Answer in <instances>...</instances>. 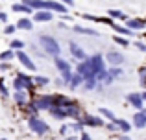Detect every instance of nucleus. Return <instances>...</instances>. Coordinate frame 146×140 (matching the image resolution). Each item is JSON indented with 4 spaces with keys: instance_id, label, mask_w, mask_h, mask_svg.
Segmentation results:
<instances>
[{
    "instance_id": "obj_33",
    "label": "nucleus",
    "mask_w": 146,
    "mask_h": 140,
    "mask_svg": "<svg viewBox=\"0 0 146 140\" xmlns=\"http://www.w3.org/2000/svg\"><path fill=\"white\" fill-rule=\"evenodd\" d=\"M22 46H24V43L22 41H11V50H22Z\"/></svg>"
},
{
    "instance_id": "obj_40",
    "label": "nucleus",
    "mask_w": 146,
    "mask_h": 140,
    "mask_svg": "<svg viewBox=\"0 0 146 140\" xmlns=\"http://www.w3.org/2000/svg\"><path fill=\"white\" fill-rule=\"evenodd\" d=\"M82 140H91V137H89L87 133H83V135H82Z\"/></svg>"
},
{
    "instance_id": "obj_1",
    "label": "nucleus",
    "mask_w": 146,
    "mask_h": 140,
    "mask_svg": "<svg viewBox=\"0 0 146 140\" xmlns=\"http://www.w3.org/2000/svg\"><path fill=\"white\" fill-rule=\"evenodd\" d=\"M39 43H41V46L44 48V52H46L48 55H52V57H59L61 48H59V44H57V41L54 39V37H50V35H41V37H39Z\"/></svg>"
},
{
    "instance_id": "obj_16",
    "label": "nucleus",
    "mask_w": 146,
    "mask_h": 140,
    "mask_svg": "<svg viewBox=\"0 0 146 140\" xmlns=\"http://www.w3.org/2000/svg\"><path fill=\"white\" fill-rule=\"evenodd\" d=\"M74 101L70 100V98H67V96H54V105L56 107H68V105H72Z\"/></svg>"
},
{
    "instance_id": "obj_14",
    "label": "nucleus",
    "mask_w": 146,
    "mask_h": 140,
    "mask_svg": "<svg viewBox=\"0 0 146 140\" xmlns=\"http://www.w3.org/2000/svg\"><path fill=\"white\" fill-rule=\"evenodd\" d=\"M107 61L111 63V65H122V63H124V55L120 54V52H109V54H107Z\"/></svg>"
},
{
    "instance_id": "obj_24",
    "label": "nucleus",
    "mask_w": 146,
    "mask_h": 140,
    "mask_svg": "<svg viewBox=\"0 0 146 140\" xmlns=\"http://www.w3.org/2000/svg\"><path fill=\"white\" fill-rule=\"evenodd\" d=\"M113 28L118 32V35H122V37H126V35H131V30H128L126 26H120V24H117V22H113Z\"/></svg>"
},
{
    "instance_id": "obj_35",
    "label": "nucleus",
    "mask_w": 146,
    "mask_h": 140,
    "mask_svg": "<svg viewBox=\"0 0 146 140\" xmlns=\"http://www.w3.org/2000/svg\"><path fill=\"white\" fill-rule=\"evenodd\" d=\"M17 30V26H6V30H4V33H7V35H11V33Z\"/></svg>"
},
{
    "instance_id": "obj_42",
    "label": "nucleus",
    "mask_w": 146,
    "mask_h": 140,
    "mask_svg": "<svg viewBox=\"0 0 146 140\" xmlns=\"http://www.w3.org/2000/svg\"><path fill=\"white\" fill-rule=\"evenodd\" d=\"M141 96H143V101H144V100H146V90H144L143 94H141Z\"/></svg>"
},
{
    "instance_id": "obj_34",
    "label": "nucleus",
    "mask_w": 146,
    "mask_h": 140,
    "mask_svg": "<svg viewBox=\"0 0 146 140\" xmlns=\"http://www.w3.org/2000/svg\"><path fill=\"white\" fill-rule=\"evenodd\" d=\"M107 74H109L111 78H118V76L122 74V70L120 68H109V70H107Z\"/></svg>"
},
{
    "instance_id": "obj_45",
    "label": "nucleus",
    "mask_w": 146,
    "mask_h": 140,
    "mask_svg": "<svg viewBox=\"0 0 146 140\" xmlns=\"http://www.w3.org/2000/svg\"><path fill=\"white\" fill-rule=\"evenodd\" d=\"M0 140H6V138H0Z\"/></svg>"
},
{
    "instance_id": "obj_18",
    "label": "nucleus",
    "mask_w": 146,
    "mask_h": 140,
    "mask_svg": "<svg viewBox=\"0 0 146 140\" xmlns=\"http://www.w3.org/2000/svg\"><path fill=\"white\" fill-rule=\"evenodd\" d=\"M22 4H26V6L32 7V9H39V11L44 9V0H24Z\"/></svg>"
},
{
    "instance_id": "obj_23",
    "label": "nucleus",
    "mask_w": 146,
    "mask_h": 140,
    "mask_svg": "<svg viewBox=\"0 0 146 140\" xmlns=\"http://www.w3.org/2000/svg\"><path fill=\"white\" fill-rule=\"evenodd\" d=\"M65 112H67V116H72V118H80V112H82V111H80V109L76 107L74 103H72V105H68V107H65Z\"/></svg>"
},
{
    "instance_id": "obj_5",
    "label": "nucleus",
    "mask_w": 146,
    "mask_h": 140,
    "mask_svg": "<svg viewBox=\"0 0 146 140\" xmlns=\"http://www.w3.org/2000/svg\"><path fill=\"white\" fill-rule=\"evenodd\" d=\"M28 126H30V129H32L33 133H37V135H44V133H48V126H46V122L39 120L37 116H32V118L28 120Z\"/></svg>"
},
{
    "instance_id": "obj_29",
    "label": "nucleus",
    "mask_w": 146,
    "mask_h": 140,
    "mask_svg": "<svg viewBox=\"0 0 146 140\" xmlns=\"http://www.w3.org/2000/svg\"><path fill=\"white\" fill-rule=\"evenodd\" d=\"M48 83H50V79L44 78V76H35V78H33V85L44 87V85H48Z\"/></svg>"
},
{
    "instance_id": "obj_3",
    "label": "nucleus",
    "mask_w": 146,
    "mask_h": 140,
    "mask_svg": "<svg viewBox=\"0 0 146 140\" xmlns=\"http://www.w3.org/2000/svg\"><path fill=\"white\" fill-rule=\"evenodd\" d=\"M89 61H91V66H93L94 78H98L100 74H104V72H107L106 65H104V57H102L100 54H94V55H91V57H89Z\"/></svg>"
},
{
    "instance_id": "obj_6",
    "label": "nucleus",
    "mask_w": 146,
    "mask_h": 140,
    "mask_svg": "<svg viewBox=\"0 0 146 140\" xmlns=\"http://www.w3.org/2000/svg\"><path fill=\"white\" fill-rule=\"evenodd\" d=\"M44 9L46 11H56V13H61V15H67V6L57 0H44Z\"/></svg>"
},
{
    "instance_id": "obj_32",
    "label": "nucleus",
    "mask_w": 146,
    "mask_h": 140,
    "mask_svg": "<svg viewBox=\"0 0 146 140\" xmlns=\"http://www.w3.org/2000/svg\"><path fill=\"white\" fill-rule=\"evenodd\" d=\"M109 17L111 18H126L120 9H109Z\"/></svg>"
},
{
    "instance_id": "obj_19",
    "label": "nucleus",
    "mask_w": 146,
    "mask_h": 140,
    "mask_svg": "<svg viewBox=\"0 0 146 140\" xmlns=\"http://www.w3.org/2000/svg\"><path fill=\"white\" fill-rule=\"evenodd\" d=\"M74 32L83 33V35H91V37H98V32L93 28H83V26H74Z\"/></svg>"
},
{
    "instance_id": "obj_43",
    "label": "nucleus",
    "mask_w": 146,
    "mask_h": 140,
    "mask_svg": "<svg viewBox=\"0 0 146 140\" xmlns=\"http://www.w3.org/2000/svg\"><path fill=\"white\" fill-rule=\"evenodd\" d=\"M143 114H144V116H146V109H143Z\"/></svg>"
},
{
    "instance_id": "obj_26",
    "label": "nucleus",
    "mask_w": 146,
    "mask_h": 140,
    "mask_svg": "<svg viewBox=\"0 0 146 140\" xmlns=\"http://www.w3.org/2000/svg\"><path fill=\"white\" fill-rule=\"evenodd\" d=\"M100 116H104V118H107V120H111V122H115V120H117V118H115V114H113V112H111L109 111V109H106V107H100Z\"/></svg>"
},
{
    "instance_id": "obj_38",
    "label": "nucleus",
    "mask_w": 146,
    "mask_h": 140,
    "mask_svg": "<svg viewBox=\"0 0 146 140\" xmlns=\"http://www.w3.org/2000/svg\"><path fill=\"white\" fill-rule=\"evenodd\" d=\"M137 48H139L141 52H146V44H143V43H137Z\"/></svg>"
},
{
    "instance_id": "obj_11",
    "label": "nucleus",
    "mask_w": 146,
    "mask_h": 140,
    "mask_svg": "<svg viewBox=\"0 0 146 140\" xmlns=\"http://www.w3.org/2000/svg\"><path fill=\"white\" fill-rule=\"evenodd\" d=\"M82 122L85 124V126H91V127H102V126H104L102 118H100V116H93V114L83 116V118H82Z\"/></svg>"
},
{
    "instance_id": "obj_12",
    "label": "nucleus",
    "mask_w": 146,
    "mask_h": 140,
    "mask_svg": "<svg viewBox=\"0 0 146 140\" xmlns=\"http://www.w3.org/2000/svg\"><path fill=\"white\" fill-rule=\"evenodd\" d=\"M144 20L143 18H128V20H126V28L128 30H144Z\"/></svg>"
},
{
    "instance_id": "obj_28",
    "label": "nucleus",
    "mask_w": 146,
    "mask_h": 140,
    "mask_svg": "<svg viewBox=\"0 0 146 140\" xmlns=\"http://www.w3.org/2000/svg\"><path fill=\"white\" fill-rule=\"evenodd\" d=\"M13 57H15V52L13 50H6V52L0 54V61H2V63H7L9 59H13Z\"/></svg>"
},
{
    "instance_id": "obj_15",
    "label": "nucleus",
    "mask_w": 146,
    "mask_h": 140,
    "mask_svg": "<svg viewBox=\"0 0 146 140\" xmlns=\"http://www.w3.org/2000/svg\"><path fill=\"white\" fill-rule=\"evenodd\" d=\"M133 126H135L137 129H144L146 127V116L143 114V111L133 114Z\"/></svg>"
},
{
    "instance_id": "obj_10",
    "label": "nucleus",
    "mask_w": 146,
    "mask_h": 140,
    "mask_svg": "<svg viewBox=\"0 0 146 140\" xmlns=\"http://www.w3.org/2000/svg\"><path fill=\"white\" fill-rule=\"evenodd\" d=\"M126 100H128V103L129 105H133V107L135 109H139V111H143V96H141V94H137V92H131V94H128V98H126Z\"/></svg>"
},
{
    "instance_id": "obj_17",
    "label": "nucleus",
    "mask_w": 146,
    "mask_h": 140,
    "mask_svg": "<svg viewBox=\"0 0 146 140\" xmlns=\"http://www.w3.org/2000/svg\"><path fill=\"white\" fill-rule=\"evenodd\" d=\"M15 101H17L19 105H28V94H26V90H15Z\"/></svg>"
},
{
    "instance_id": "obj_44",
    "label": "nucleus",
    "mask_w": 146,
    "mask_h": 140,
    "mask_svg": "<svg viewBox=\"0 0 146 140\" xmlns=\"http://www.w3.org/2000/svg\"><path fill=\"white\" fill-rule=\"evenodd\" d=\"M2 17H4V13H0V20H2Z\"/></svg>"
},
{
    "instance_id": "obj_4",
    "label": "nucleus",
    "mask_w": 146,
    "mask_h": 140,
    "mask_svg": "<svg viewBox=\"0 0 146 140\" xmlns=\"http://www.w3.org/2000/svg\"><path fill=\"white\" fill-rule=\"evenodd\" d=\"M76 74H80L83 79H94V72H93V66H91L89 57H87L85 61H80L78 68H76Z\"/></svg>"
},
{
    "instance_id": "obj_37",
    "label": "nucleus",
    "mask_w": 146,
    "mask_h": 140,
    "mask_svg": "<svg viewBox=\"0 0 146 140\" xmlns=\"http://www.w3.org/2000/svg\"><path fill=\"white\" fill-rule=\"evenodd\" d=\"M57 2L65 4V6H72V4H74V0H57Z\"/></svg>"
},
{
    "instance_id": "obj_36",
    "label": "nucleus",
    "mask_w": 146,
    "mask_h": 140,
    "mask_svg": "<svg viewBox=\"0 0 146 140\" xmlns=\"http://www.w3.org/2000/svg\"><path fill=\"white\" fill-rule=\"evenodd\" d=\"M0 94H4V96H7V89L4 87V81L0 79Z\"/></svg>"
},
{
    "instance_id": "obj_7",
    "label": "nucleus",
    "mask_w": 146,
    "mask_h": 140,
    "mask_svg": "<svg viewBox=\"0 0 146 140\" xmlns=\"http://www.w3.org/2000/svg\"><path fill=\"white\" fill-rule=\"evenodd\" d=\"M33 103H35L37 109H52L54 107V96H39L33 100Z\"/></svg>"
},
{
    "instance_id": "obj_21",
    "label": "nucleus",
    "mask_w": 146,
    "mask_h": 140,
    "mask_svg": "<svg viewBox=\"0 0 146 140\" xmlns=\"http://www.w3.org/2000/svg\"><path fill=\"white\" fill-rule=\"evenodd\" d=\"M11 9H13V11H17V13H26V15H28V13H32V7H28V6H26V4H13V6H11Z\"/></svg>"
},
{
    "instance_id": "obj_41",
    "label": "nucleus",
    "mask_w": 146,
    "mask_h": 140,
    "mask_svg": "<svg viewBox=\"0 0 146 140\" xmlns=\"http://www.w3.org/2000/svg\"><path fill=\"white\" fill-rule=\"evenodd\" d=\"M120 140H131V138H129V137H126V135H122V137H120Z\"/></svg>"
},
{
    "instance_id": "obj_27",
    "label": "nucleus",
    "mask_w": 146,
    "mask_h": 140,
    "mask_svg": "<svg viewBox=\"0 0 146 140\" xmlns=\"http://www.w3.org/2000/svg\"><path fill=\"white\" fill-rule=\"evenodd\" d=\"M117 126H118V129H120L122 133H129V129H131L129 122H126V120H117Z\"/></svg>"
},
{
    "instance_id": "obj_8",
    "label": "nucleus",
    "mask_w": 146,
    "mask_h": 140,
    "mask_svg": "<svg viewBox=\"0 0 146 140\" xmlns=\"http://www.w3.org/2000/svg\"><path fill=\"white\" fill-rule=\"evenodd\" d=\"M15 57H17L19 61H21V63H22V65H24L28 70H35V65H33V61L30 59V55L26 54V52H22V50L15 52Z\"/></svg>"
},
{
    "instance_id": "obj_13",
    "label": "nucleus",
    "mask_w": 146,
    "mask_h": 140,
    "mask_svg": "<svg viewBox=\"0 0 146 140\" xmlns=\"http://www.w3.org/2000/svg\"><path fill=\"white\" fill-rule=\"evenodd\" d=\"M33 20L35 22H50L52 20V11H46V9L37 11V13L33 15Z\"/></svg>"
},
{
    "instance_id": "obj_22",
    "label": "nucleus",
    "mask_w": 146,
    "mask_h": 140,
    "mask_svg": "<svg viewBox=\"0 0 146 140\" xmlns=\"http://www.w3.org/2000/svg\"><path fill=\"white\" fill-rule=\"evenodd\" d=\"M50 112H52V116H54V118H57V120L67 118V112H65L63 107H56V105H54V107L50 109Z\"/></svg>"
},
{
    "instance_id": "obj_9",
    "label": "nucleus",
    "mask_w": 146,
    "mask_h": 140,
    "mask_svg": "<svg viewBox=\"0 0 146 140\" xmlns=\"http://www.w3.org/2000/svg\"><path fill=\"white\" fill-rule=\"evenodd\" d=\"M68 50H70V54L74 55L76 59H80V61H85V59H87L85 52H83V48L80 46V44H76V43H68Z\"/></svg>"
},
{
    "instance_id": "obj_30",
    "label": "nucleus",
    "mask_w": 146,
    "mask_h": 140,
    "mask_svg": "<svg viewBox=\"0 0 146 140\" xmlns=\"http://www.w3.org/2000/svg\"><path fill=\"white\" fill-rule=\"evenodd\" d=\"M83 85H85V89H87V90L98 89V81H96V78H94V79H85V81H83Z\"/></svg>"
},
{
    "instance_id": "obj_25",
    "label": "nucleus",
    "mask_w": 146,
    "mask_h": 140,
    "mask_svg": "<svg viewBox=\"0 0 146 140\" xmlns=\"http://www.w3.org/2000/svg\"><path fill=\"white\" fill-rule=\"evenodd\" d=\"M17 28L19 30H32L33 24H32V20H30V18H21V20L17 22Z\"/></svg>"
},
{
    "instance_id": "obj_2",
    "label": "nucleus",
    "mask_w": 146,
    "mask_h": 140,
    "mask_svg": "<svg viewBox=\"0 0 146 140\" xmlns=\"http://www.w3.org/2000/svg\"><path fill=\"white\" fill-rule=\"evenodd\" d=\"M56 68L61 72V76H63V81L67 83H70V78H72V72H70V65H68L65 59H61V57H56Z\"/></svg>"
},
{
    "instance_id": "obj_39",
    "label": "nucleus",
    "mask_w": 146,
    "mask_h": 140,
    "mask_svg": "<svg viewBox=\"0 0 146 140\" xmlns=\"http://www.w3.org/2000/svg\"><path fill=\"white\" fill-rule=\"evenodd\" d=\"M0 68H2V70H9V65H7V63H2V66H0Z\"/></svg>"
},
{
    "instance_id": "obj_31",
    "label": "nucleus",
    "mask_w": 146,
    "mask_h": 140,
    "mask_svg": "<svg viewBox=\"0 0 146 140\" xmlns=\"http://www.w3.org/2000/svg\"><path fill=\"white\" fill-rule=\"evenodd\" d=\"M113 41H115L117 44H120V46H129V41L126 39V37H122V35H115Z\"/></svg>"
},
{
    "instance_id": "obj_20",
    "label": "nucleus",
    "mask_w": 146,
    "mask_h": 140,
    "mask_svg": "<svg viewBox=\"0 0 146 140\" xmlns=\"http://www.w3.org/2000/svg\"><path fill=\"white\" fill-rule=\"evenodd\" d=\"M83 81H85V79H83L80 74H72V78H70V83H68V87H70V89L74 90V89H78V87L82 85Z\"/></svg>"
}]
</instances>
